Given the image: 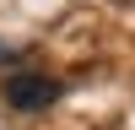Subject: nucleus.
Masks as SVG:
<instances>
[{
	"mask_svg": "<svg viewBox=\"0 0 135 130\" xmlns=\"http://www.w3.org/2000/svg\"><path fill=\"white\" fill-rule=\"evenodd\" d=\"M54 98H60V81H54V76H38V71H11L6 76V103L22 108V114L49 108Z\"/></svg>",
	"mask_w": 135,
	"mask_h": 130,
	"instance_id": "f257e3e1",
	"label": "nucleus"
}]
</instances>
